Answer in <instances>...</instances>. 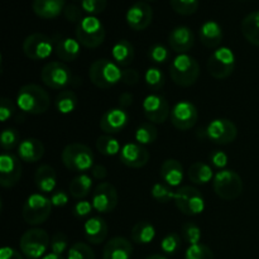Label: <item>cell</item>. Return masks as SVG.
<instances>
[{"label":"cell","instance_id":"obj_1","mask_svg":"<svg viewBox=\"0 0 259 259\" xmlns=\"http://www.w3.org/2000/svg\"><path fill=\"white\" fill-rule=\"evenodd\" d=\"M17 105L23 113L39 115L46 113L51 105L47 91L35 83L22 86L17 94Z\"/></svg>","mask_w":259,"mask_h":259},{"label":"cell","instance_id":"obj_2","mask_svg":"<svg viewBox=\"0 0 259 259\" xmlns=\"http://www.w3.org/2000/svg\"><path fill=\"white\" fill-rule=\"evenodd\" d=\"M123 71L108 58H100L91 63L89 70V78L99 89H110L121 81Z\"/></svg>","mask_w":259,"mask_h":259},{"label":"cell","instance_id":"obj_3","mask_svg":"<svg viewBox=\"0 0 259 259\" xmlns=\"http://www.w3.org/2000/svg\"><path fill=\"white\" fill-rule=\"evenodd\" d=\"M169 75L176 85L189 88L194 85L199 78L200 65L192 56L182 53L172 61Z\"/></svg>","mask_w":259,"mask_h":259},{"label":"cell","instance_id":"obj_4","mask_svg":"<svg viewBox=\"0 0 259 259\" xmlns=\"http://www.w3.org/2000/svg\"><path fill=\"white\" fill-rule=\"evenodd\" d=\"M62 162L70 171L85 174L94 167V153L86 144L71 143L62 151Z\"/></svg>","mask_w":259,"mask_h":259},{"label":"cell","instance_id":"obj_5","mask_svg":"<svg viewBox=\"0 0 259 259\" xmlns=\"http://www.w3.org/2000/svg\"><path fill=\"white\" fill-rule=\"evenodd\" d=\"M76 39L86 48H96L105 40V28L94 15H88L76 25Z\"/></svg>","mask_w":259,"mask_h":259},{"label":"cell","instance_id":"obj_6","mask_svg":"<svg viewBox=\"0 0 259 259\" xmlns=\"http://www.w3.org/2000/svg\"><path fill=\"white\" fill-rule=\"evenodd\" d=\"M52 206L51 199L46 197L45 195H30L23 206V219L27 224L34 225V227L43 224L52 214Z\"/></svg>","mask_w":259,"mask_h":259},{"label":"cell","instance_id":"obj_7","mask_svg":"<svg viewBox=\"0 0 259 259\" xmlns=\"http://www.w3.org/2000/svg\"><path fill=\"white\" fill-rule=\"evenodd\" d=\"M214 191L220 199L235 200L243 192V181L239 175L232 169H220L212 180Z\"/></svg>","mask_w":259,"mask_h":259},{"label":"cell","instance_id":"obj_8","mask_svg":"<svg viewBox=\"0 0 259 259\" xmlns=\"http://www.w3.org/2000/svg\"><path fill=\"white\" fill-rule=\"evenodd\" d=\"M51 245L50 235L43 229L27 230L22 235L19 242L20 250L28 259H38L46 254Z\"/></svg>","mask_w":259,"mask_h":259},{"label":"cell","instance_id":"obj_9","mask_svg":"<svg viewBox=\"0 0 259 259\" xmlns=\"http://www.w3.org/2000/svg\"><path fill=\"white\" fill-rule=\"evenodd\" d=\"M175 205L187 217L199 215L205 209V199L201 192L192 186H182L175 191Z\"/></svg>","mask_w":259,"mask_h":259},{"label":"cell","instance_id":"obj_10","mask_svg":"<svg viewBox=\"0 0 259 259\" xmlns=\"http://www.w3.org/2000/svg\"><path fill=\"white\" fill-rule=\"evenodd\" d=\"M235 55L230 48L220 47L212 52L207 61V71L217 80L227 78L234 72Z\"/></svg>","mask_w":259,"mask_h":259},{"label":"cell","instance_id":"obj_11","mask_svg":"<svg viewBox=\"0 0 259 259\" xmlns=\"http://www.w3.org/2000/svg\"><path fill=\"white\" fill-rule=\"evenodd\" d=\"M42 82L53 90L65 89L72 82V72L70 67L60 61L48 62L40 71Z\"/></svg>","mask_w":259,"mask_h":259},{"label":"cell","instance_id":"obj_12","mask_svg":"<svg viewBox=\"0 0 259 259\" xmlns=\"http://www.w3.org/2000/svg\"><path fill=\"white\" fill-rule=\"evenodd\" d=\"M53 47L52 38L47 37L43 33H33L28 35L23 42V52L29 60L40 61L51 56Z\"/></svg>","mask_w":259,"mask_h":259},{"label":"cell","instance_id":"obj_13","mask_svg":"<svg viewBox=\"0 0 259 259\" xmlns=\"http://www.w3.org/2000/svg\"><path fill=\"white\" fill-rule=\"evenodd\" d=\"M94 210L100 214H109L114 211L118 205V191L110 182H101L93 192L91 200Z\"/></svg>","mask_w":259,"mask_h":259},{"label":"cell","instance_id":"obj_14","mask_svg":"<svg viewBox=\"0 0 259 259\" xmlns=\"http://www.w3.org/2000/svg\"><path fill=\"white\" fill-rule=\"evenodd\" d=\"M146 118L153 124H163L171 116V109L167 99L161 94H151L143 101Z\"/></svg>","mask_w":259,"mask_h":259},{"label":"cell","instance_id":"obj_15","mask_svg":"<svg viewBox=\"0 0 259 259\" xmlns=\"http://www.w3.org/2000/svg\"><path fill=\"white\" fill-rule=\"evenodd\" d=\"M22 177V163L19 157L9 152H3L0 156V185L3 187L15 186Z\"/></svg>","mask_w":259,"mask_h":259},{"label":"cell","instance_id":"obj_16","mask_svg":"<svg viewBox=\"0 0 259 259\" xmlns=\"http://www.w3.org/2000/svg\"><path fill=\"white\" fill-rule=\"evenodd\" d=\"M206 137L217 144H229L238 136L237 125L229 119H215L207 125Z\"/></svg>","mask_w":259,"mask_h":259},{"label":"cell","instance_id":"obj_17","mask_svg":"<svg viewBox=\"0 0 259 259\" xmlns=\"http://www.w3.org/2000/svg\"><path fill=\"white\" fill-rule=\"evenodd\" d=\"M199 111L190 101H180L171 110V123L179 131H189L196 124Z\"/></svg>","mask_w":259,"mask_h":259},{"label":"cell","instance_id":"obj_18","mask_svg":"<svg viewBox=\"0 0 259 259\" xmlns=\"http://www.w3.org/2000/svg\"><path fill=\"white\" fill-rule=\"evenodd\" d=\"M126 23L134 30H144L153 19V10L146 2H137L126 12Z\"/></svg>","mask_w":259,"mask_h":259},{"label":"cell","instance_id":"obj_19","mask_svg":"<svg viewBox=\"0 0 259 259\" xmlns=\"http://www.w3.org/2000/svg\"><path fill=\"white\" fill-rule=\"evenodd\" d=\"M120 161L131 168H141L144 167L149 161V152L144 146L139 143H126L121 147Z\"/></svg>","mask_w":259,"mask_h":259},{"label":"cell","instance_id":"obj_20","mask_svg":"<svg viewBox=\"0 0 259 259\" xmlns=\"http://www.w3.org/2000/svg\"><path fill=\"white\" fill-rule=\"evenodd\" d=\"M129 123V115L124 109L114 108L105 111L100 119V129L106 134H115L123 131Z\"/></svg>","mask_w":259,"mask_h":259},{"label":"cell","instance_id":"obj_21","mask_svg":"<svg viewBox=\"0 0 259 259\" xmlns=\"http://www.w3.org/2000/svg\"><path fill=\"white\" fill-rule=\"evenodd\" d=\"M52 42L56 55L63 62H72L80 55V42L77 39L57 33L53 35Z\"/></svg>","mask_w":259,"mask_h":259},{"label":"cell","instance_id":"obj_22","mask_svg":"<svg viewBox=\"0 0 259 259\" xmlns=\"http://www.w3.org/2000/svg\"><path fill=\"white\" fill-rule=\"evenodd\" d=\"M168 43L169 47L175 51V52L180 53H186L192 48L195 43V35L194 32L190 29L189 27L185 25H180L172 29V32L168 35Z\"/></svg>","mask_w":259,"mask_h":259},{"label":"cell","instance_id":"obj_23","mask_svg":"<svg viewBox=\"0 0 259 259\" xmlns=\"http://www.w3.org/2000/svg\"><path fill=\"white\" fill-rule=\"evenodd\" d=\"M133 247L128 239L115 237L109 240L103 250V259H131Z\"/></svg>","mask_w":259,"mask_h":259},{"label":"cell","instance_id":"obj_24","mask_svg":"<svg viewBox=\"0 0 259 259\" xmlns=\"http://www.w3.org/2000/svg\"><path fill=\"white\" fill-rule=\"evenodd\" d=\"M45 156V146L35 138H28L18 146V157L27 163H35Z\"/></svg>","mask_w":259,"mask_h":259},{"label":"cell","instance_id":"obj_25","mask_svg":"<svg viewBox=\"0 0 259 259\" xmlns=\"http://www.w3.org/2000/svg\"><path fill=\"white\" fill-rule=\"evenodd\" d=\"M85 237L91 244H100L108 237V224L100 217H93L83 225Z\"/></svg>","mask_w":259,"mask_h":259},{"label":"cell","instance_id":"obj_26","mask_svg":"<svg viewBox=\"0 0 259 259\" xmlns=\"http://www.w3.org/2000/svg\"><path fill=\"white\" fill-rule=\"evenodd\" d=\"M200 40L207 48H218L222 43L224 33L219 23L207 20L200 27Z\"/></svg>","mask_w":259,"mask_h":259},{"label":"cell","instance_id":"obj_27","mask_svg":"<svg viewBox=\"0 0 259 259\" xmlns=\"http://www.w3.org/2000/svg\"><path fill=\"white\" fill-rule=\"evenodd\" d=\"M161 177L164 184L171 187H177L184 180V167L177 159H166L161 167Z\"/></svg>","mask_w":259,"mask_h":259},{"label":"cell","instance_id":"obj_28","mask_svg":"<svg viewBox=\"0 0 259 259\" xmlns=\"http://www.w3.org/2000/svg\"><path fill=\"white\" fill-rule=\"evenodd\" d=\"M66 0H33V12L43 19H53L65 10Z\"/></svg>","mask_w":259,"mask_h":259},{"label":"cell","instance_id":"obj_29","mask_svg":"<svg viewBox=\"0 0 259 259\" xmlns=\"http://www.w3.org/2000/svg\"><path fill=\"white\" fill-rule=\"evenodd\" d=\"M34 182L35 186L39 191L46 192H53L57 185V177H56V171L48 164H42L38 167L34 175Z\"/></svg>","mask_w":259,"mask_h":259},{"label":"cell","instance_id":"obj_30","mask_svg":"<svg viewBox=\"0 0 259 259\" xmlns=\"http://www.w3.org/2000/svg\"><path fill=\"white\" fill-rule=\"evenodd\" d=\"M111 56H113V60L116 65L126 67L134 61L133 45L126 39L118 40L111 50Z\"/></svg>","mask_w":259,"mask_h":259},{"label":"cell","instance_id":"obj_31","mask_svg":"<svg viewBox=\"0 0 259 259\" xmlns=\"http://www.w3.org/2000/svg\"><path fill=\"white\" fill-rule=\"evenodd\" d=\"M156 237V229L153 224L147 220L138 222L131 232V238L137 244H149Z\"/></svg>","mask_w":259,"mask_h":259},{"label":"cell","instance_id":"obj_32","mask_svg":"<svg viewBox=\"0 0 259 259\" xmlns=\"http://www.w3.org/2000/svg\"><path fill=\"white\" fill-rule=\"evenodd\" d=\"M242 33L248 42L259 47V10L249 13L243 19Z\"/></svg>","mask_w":259,"mask_h":259},{"label":"cell","instance_id":"obj_33","mask_svg":"<svg viewBox=\"0 0 259 259\" xmlns=\"http://www.w3.org/2000/svg\"><path fill=\"white\" fill-rule=\"evenodd\" d=\"M214 172L209 164L204 162H195L189 168V179L196 185H206L214 180Z\"/></svg>","mask_w":259,"mask_h":259},{"label":"cell","instance_id":"obj_34","mask_svg":"<svg viewBox=\"0 0 259 259\" xmlns=\"http://www.w3.org/2000/svg\"><path fill=\"white\" fill-rule=\"evenodd\" d=\"M91 187H93L91 177L86 174H81L71 181L70 186H68V192L75 199H83L90 194Z\"/></svg>","mask_w":259,"mask_h":259},{"label":"cell","instance_id":"obj_35","mask_svg":"<svg viewBox=\"0 0 259 259\" xmlns=\"http://www.w3.org/2000/svg\"><path fill=\"white\" fill-rule=\"evenodd\" d=\"M78 99L76 94L71 90H63L56 96L55 105L58 113L61 114H70L77 108Z\"/></svg>","mask_w":259,"mask_h":259},{"label":"cell","instance_id":"obj_36","mask_svg":"<svg viewBox=\"0 0 259 259\" xmlns=\"http://www.w3.org/2000/svg\"><path fill=\"white\" fill-rule=\"evenodd\" d=\"M136 141L142 146L152 144L158 137V131L153 123H142L136 131Z\"/></svg>","mask_w":259,"mask_h":259},{"label":"cell","instance_id":"obj_37","mask_svg":"<svg viewBox=\"0 0 259 259\" xmlns=\"http://www.w3.org/2000/svg\"><path fill=\"white\" fill-rule=\"evenodd\" d=\"M96 148L104 156H115V154L120 153V144L116 141L115 138H113L111 136H100L96 139Z\"/></svg>","mask_w":259,"mask_h":259},{"label":"cell","instance_id":"obj_38","mask_svg":"<svg viewBox=\"0 0 259 259\" xmlns=\"http://www.w3.org/2000/svg\"><path fill=\"white\" fill-rule=\"evenodd\" d=\"M144 80H146L147 86L152 91H156V93L157 91H161L164 88V83H166L164 73L157 67L148 68L146 71V75H144Z\"/></svg>","mask_w":259,"mask_h":259},{"label":"cell","instance_id":"obj_39","mask_svg":"<svg viewBox=\"0 0 259 259\" xmlns=\"http://www.w3.org/2000/svg\"><path fill=\"white\" fill-rule=\"evenodd\" d=\"M181 235H182V239H184L187 244L195 245V244H200L202 233H201V229H200L195 223L187 222L181 227Z\"/></svg>","mask_w":259,"mask_h":259},{"label":"cell","instance_id":"obj_40","mask_svg":"<svg viewBox=\"0 0 259 259\" xmlns=\"http://www.w3.org/2000/svg\"><path fill=\"white\" fill-rule=\"evenodd\" d=\"M151 195L156 201L163 202V204H167V202L172 201L175 199V192L172 187L168 186V185L161 184V182L153 185L151 190Z\"/></svg>","mask_w":259,"mask_h":259},{"label":"cell","instance_id":"obj_41","mask_svg":"<svg viewBox=\"0 0 259 259\" xmlns=\"http://www.w3.org/2000/svg\"><path fill=\"white\" fill-rule=\"evenodd\" d=\"M67 259H95V253L88 244L77 242L68 249Z\"/></svg>","mask_w":259,"mask_h":259},{"label":"cell","instance_id":"obj_42","mask_svg":"<svg viewBox=\"0 0 259 259\" xmlns=\"http://www.w3.org/2000/svg\"><path fill=\"white\" fill-rule=\"evenodd\" d=\"M20 137L15 129L13 128H7L2 132V138H0V144H2V148L4 149V152L12 151L13 148H15L17 146H19Z\"/></svg>","mask_w":259,"mask_h":259},{"label":"cell","instance_id":"obj_43","mask_svg":"<svg viewBox=\"0 0 259 259\" xmlns=\"http://www.w3.org/2000/svg\"><path fill=\"white\" fill-rule=\"evenodd\" d=\"M185 259H215V257L212 250L207 245L195 244L187 248Z\"/></svg>","mask_w":259,"mask_h":259},{"label":"cell","instance_id":"obj_44","mask_svg":"<svg viewBox=\"0 0 259 259\" xmlns=\"http://www.w3.org/2000/svg\"><path fill=\"white\" fill-rule=\"evenodd\" d=\"M171 7L177 14L191 15L199 8V0H171Z\"/></svg>","mask_w":259,"mask_h":259},{"label":"cell","instance_id":"obj_45","mask_svg":"<svg viewBox=\"0 0 259 259\" xmlns=\"http://www.w3.org/2000/svg\"><path fill=\"white\" fill-rule=\"evenodd\" d=\"M161 248L163 250L164 254H176L179 252V249L181 248V238L176 233H169L166 237L162 239L161 242Z\"/></svg>","mask_w":259,"mask_h":259},{"label":"cell","instance_id":"obj_46","mask_svg":"<svg viewBox=\"0 0 259 259\" xmlns=\"http://www.w3.org/2000/svg\"><path fill=\"white\" fill-rule=\"evenodd\" d=\"M148 56L153 62L156 63H163L168 60L169 57V51L167 50L166 46L159 45V43H156V45L151 46L148 51Z\"/></svg>","mask_w":259,"mask_h":259},{"label":"cell","instance_id":"obj_47","mask_svg":"<svg viewBox=\"0 0 259 259\" xmlns=\"http://www.w3.org/2000/svg\"><path fill=\"white\" fill-rule=\"evenodd\" d=\"M67 248L68 239L63 233L58 232L56 234H53V237L51 238V249H52V253L62 255V253L67 250Z\"/></svg>","mask_w":259,"mask_h":259},{"label":"cell","instance_id":"obj_48","mask_svg":"<svg viewBox=\"0 0 259 259\" xmlns=\"http://www.w3.org/2000/svg\"><path fill=\"white\" fill-rule=\"evenodd\" d=\"M106 3H108L106 0H82L81 8L89 15L95 17L96 14H100L101 12H104V9L106 8Z\"/></svg>","mask_w":259,"mask_h":259},{"label":"cell","instance_id":"obj_49","mask_svg":"<svg viewBox=\"0 0 259 259\" xmlns=\"http://www.w3.org/2000/svg\"><path fill=\"white\" fill-rule=\"evenodd\" d=\"M63 15L71 23H80L83 19V9L76 4H68L65 7Z\"/></svg>","mask_w":259,"mask_h":259},{"label":"cell","instance_id":"obj_50","mask_svg":"<svg viewBox=\"0 0 259 259\" xmlns=\"http://www.w3.org/2000/svg\"><path fill=\"white\" fill-rule=\"evenodd\" d=\"M15 111V105L10 99L3 98L2 103H0V120L4 123L8 119L12 118L13 114Z\"/></svg>","mask_w":259,"mask_h":259},{"label":"cell","instance_id":"obj_51","mask_svg":"<svg viewBox=\"0 0 259 259\" xmlns=\"http://www.w3.org/2000/svg\"><path fill=\"white\" fill-rule=\"evenodd\" d=\"M93 209L94 206L91 202L82 200V201H78L77 204L73 206V215H75L76 218H78V219H83V218L89 217V215L91 214V210Z\"/></svg>","mask_w":259,"mask_h":259},{"label":"cell","instance_id":"obj_52","mask_svg":"<svg viewBox=\"0 0 259 259\" xmlns=\"http://www.w3.org/2000/svg\"><path fill=\"white\" fill-rule=\"evenodd\" d=\"M210 161L215 168L225 169V166L228 164V156L223 151H215L210 154Z\"/></svg>","mask_w":259,"mask_h":259},{"label":"cell","instance_id":"obj_53","mask_svg":"<svg viewBox=\"0 0 259 259\" xmlns=\"http://www.w3.org/2000/svg\"><path fill=\"white\" fill-rule=\"evenodd\" d=\"M51 201H52L53 206L62 207L67 205L68 195L63 190H57V191H53L52 196H51Z\"/></svg>","mask_w":259,"mask_h":259},{"label":"cell","instance_id":"obj_54","mask_svg":"<svg viewBox=\"0 0 259 259\" xmlns=\"http://www.w3.org/2000/svg\"><path fill=\"white\" fill-rule=\"evenodd\" d=\"M139 80V73L137 72L133 68H126L123 70V75H121V82H124L125 85H136Z\"/></svg>","mask_w":259,"mask_h":259},{"label":"cell","instance_id":"obj_55","mask_svg":"<svg viewBox=\"0 0 259 259\" xmlns=\"http://www.w3.org/2000/svg\"><path fill=\"white\" fill-rule=\"evenodd\" d=\"M0 259H23V257L14 248L4 247L0 250Z\"/></svg>","mask_w":259,"mask_h":259},{"label":"cell","instance_id":"obj_56","mask_svg":"<svg viewBox=\"0 0 259 259\" xmlns=\"http://www.w3.org/2000/svg\"><path fill=\"white\" fill-rule=\"evenodd\" d=\"M91 174H93L94 179L96 180H104L108 176V171L104 166L101 164H94V167L91 168Z\"/></svg>","mask_w":259,"mask_h":259},{"label":"cell","instance_id":"obj_57","mask_svg":"<svg viewBox=\"0 0 259 259\" xmlns=\"http://www.w3.org/2000/svg\"><path fill=\"white\" fill-rule=\"evenodd\" d=\"M133 104V95L131 93H123L119 96V105L121 109H126Z\"/></svg>","mask_w":259,"mask_h":259},{"label":"cell","instance_id":"obj_58","mask_svg":"<svg viewBox=\"0 0 259 259\" xmlns=\"http://www.w3.org/2000/svg\"><path fill=\"white\" fill-rule=\"evenodd\" d=\"M42 259H65L62 255L55 254V253H50V254H46Z\"/></svg>","mask_w":259,"mask_h":259},{"label":"cell","instance_id":"obj_59","mask_svg":"<svg viewBox=\"0 0 259 259\" xmlns=\"http://www.w3.org/2000/svg\"><path fill=\"white\" fill-rule=\"evenodd\" d=\"M146 259H168V258H166L162 254H153V255H149V257H147Z\"/></svg>","mask_w":259,"mask_h":259},{"label":"cell","instance_id":"obj_60","mask_svg":"<svg viewBox=\"0 0 259 259\" xmlns=\"http://www.w3.org/2000/svg\"><path fill=\"white\" fill-rule=\"evenodd\" d=\"M81 2H82V0H81Z\"/></svg>","mask_w":259,"mask_h":259}]
</instances>
